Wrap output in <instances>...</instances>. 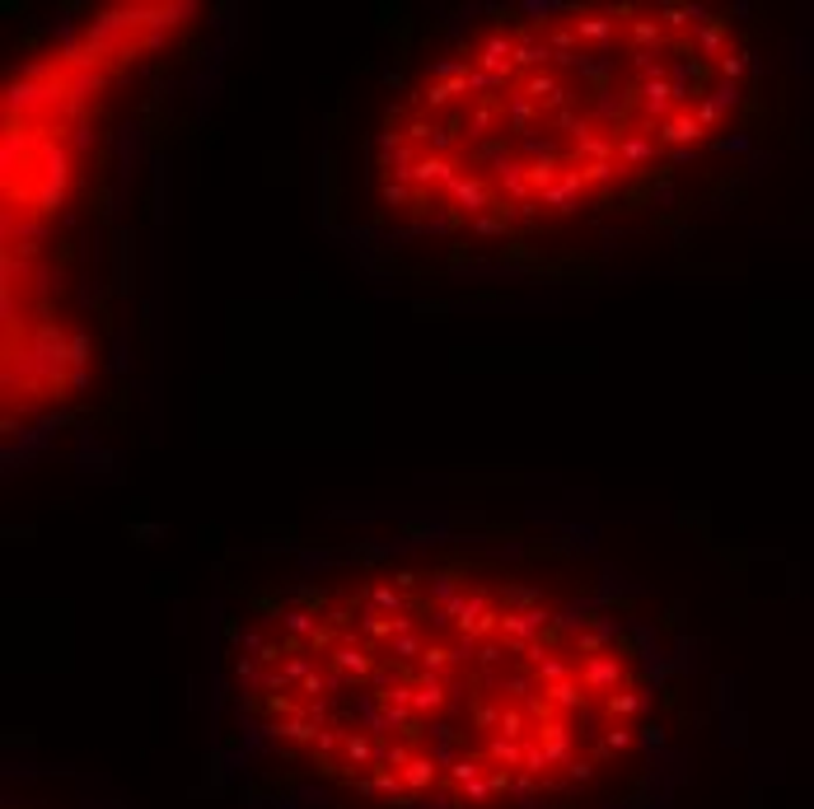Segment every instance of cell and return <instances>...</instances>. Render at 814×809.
<instances>
[{"instance_id":"obj_1","label":"cell","mask_w":814,"mask_h":809,"mask_svg":"<svg viewBox=\"0 0 814 809\" xmlns=\"http://www.w3.org/2000/svg\"><path fill=\"white\" fill-rule=\"evenodd\" d=\"M244 725L365 809H594L655 753L641 636L492 557L323 571L253 608L229 651Z\"/></svg>"},{"instance_id":"obj_3","label":"cell","mask_w":814,"mask_h":809,"mask_svg":"<svg viewBox=\"0 0 814 809\" xmlns=\"http://www.w3.org/2000/svg\"><path fill=\"white\" fill-rule=\"evenodd\" d=\"M178 5H118L85 19L10 80L5 98V243H28L85 169L89 127L108 89L174 38Z\"/></svg>"},{"instance_id":"obj_2","label":"cell","mask_w":814,"mask_h":809,"mask_svg":"<svg viewBox=\"0 0 814 809\" xmlns=\"http://www.w3.org/2000/svg\"><path fill=\"white\" fill-rule=\"evenodd\" d=\"M749 85L730 14L678 0L510 10L436 52L375 131L389 225L529 239L627 202L725 141Z\"/></svg>"}]
</instances>
